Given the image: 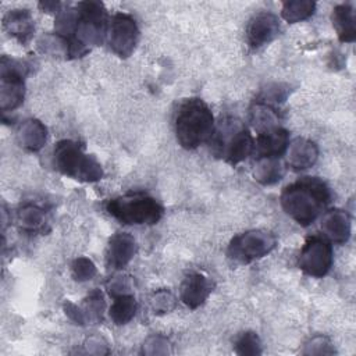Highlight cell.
I'll list each match as a JSON object with an SVG mask.
<instances>
[{
    "instance_id": "cell-28",
    "label": "cell",
    "mask_w": 356,
    "mask_h": 356,
    "mask_svg": "<svg viewBox=\"0 0 356 356\" xmlns=\"http://www.w3.org/2000/svg\"><path fill=\"white\" fill-rule=\"evenodd\" d=\"M71 274L75 281H88L96 275V266L90 259L81 256L72 261Z\"/></svg>"
},
{
    "instance_id": "cell-1",
    "label": "cell",
    "mask_w": 356,
    "mask_h": 356,
    "mask_svg": "<svg viewBox=\"0 0 356 356\" xmlns=\"http://www.w3.org/2000/svg\"><path fill=\"white\" fill-rule=\"evenodd\" d=\"M280 200L286 216L299 225L307 227L330 203L331 191L318 177H302L282 189Z\"/></svg>"
},
{
    "instance_id": "cell-22",
    "label": "cell",
    "mask_w": 356,
    "mask_h": 356,
    "mask_svg": "<svg viewBox=\"0 0 356 356\" xmlns=\"http://www.w3.org/2000/svg\"><path fill=\"white\" fill-rule=\"evenodd\" d=\"M136 309H138V303L135 296L131 293H121V295L113 296V303L110 306L108 314L114 321V324L122 325L129 323L134 318Z\"/></svg>"
},
{
    "instance_id": "cell-21",
    "label": "cell",
    "mask_w": 356,
    "mask_h": 356,
    "mask_svg": "<svg viewBox=\"0 0 356 356\" xmlns=\"http://www.w3.org/2000/svg\"><path fill=\"white\" fill-rule=\"evenodd\" d=\"M285 174V168L280 159H270L263 157L257 159L254 168H253V177L257 182L261 185H273L282 179Z\"/></svg>"
},
{
    "instance_id": "cell-5",
    "label": "cell",
    "mask_w": 356,
    "mask_h": 356,
    "mask_svg": "<svg viewBox=\"0 0 356 356\" xmlns=\"http://www.w3.org/2000/svg\"><path fill=\"white\" fill-rule=\"evenodd\" d=\"M106 211L125 225H153L163 217V206L145 192H129L106 203Z\"/></svg>"
},
{
    "instance_id": "cell-29",
    "label": "cell",
    "mask_w": 356,
    "mask_h": 356,
    "mask_svg": "<svg viewBox=\"0 0 356 356\" xmlns=\"http://www.w3.org/2000/svg\"><path fill=\"white\" fill-rule=\"evenodd\" d=\"M334 348L331 341L324 335H316L313 337L303 349L305 355H330L334 353Z\"/></svg>"
},
{
    "instance_id": "cell-9",
    "label": "cell",
    "mask_w": 356,
    "mask_h": 356,
    "mask_svg": "<svg viewBox=\"0 0 356 356\" xmlns=\"http://www.w3.org/2000/svg\"><path fill=\"white\" fill-rule=\"evenodd\" d=\"M332 246L328 239L320 235L307 236L298 257L299 268L314 278H323L332 267Z\"/></svg>"
},
{
    "instance_id": "cell-20",
    "label": "cell",
    "mask_w": 356,
    "mask_h": 356,
    "mask_svg": "<svg viewBox=\"0 0 356 356\" xmlns=\"http://www.w3.org/2000/svg\"><path fill=\"white\" fill-rule=\"evenodd\" d=\"M15 221L19 229L31 234L38 232L46 225V213L35 203H25L17 210Z\"/></svg>"
},
{
    "instance_id": "cell-3",
    "label": "cell",
    "mask_w": 356,
    "mask_h": 356,
    "mask_svg": "<svg viewBox=\"0 0 356 356\" xmlns=\"http://www.w3.org/2000/svg\"><path fill=\"white\" fill-rule=\"evenodd\" d=\"M76 19L70 43V58L85 56L92 46H99L107 38L108 15L102 1H79L75 6Z\"/></svg>"
},
{
    "instance_id": "cell-7",
    "label": "cell",
    "mask_w": 356,
    "mask_h": 356,
    "mask_svg": "<svg viewBox=\"0 0 356 356\" xmlns=\"http://www.w3.org/2000/svg\"><path fill=\"white\" fill-rule=\"evenodd\" d=\"M277 246V236L264 229H249L235 235L227 249L229 259L246 264L259 260L273 252Z\"/></svg>"
},
{
    "instance_id": "cell-18",
    "label": "cell",
    "mask_w": 356,
    "mask_h": 356,
    "mask_svg": "<svg viewBox=\"0 0 356 356\" xmlns=\"http://www.w3.org/2000/svg\"><path fill=\"white\" fill-rule=\"evenodd\" d=\"M17 139L25 150L38 152L47 140V128L36 118L25 120L17 131Z\"/></svg>"
},
{
    "instance_id": "cell-4",
    "label": "cell",
    "mask_w": 356,
    "mask_h": 356,
    "mask_svg": "<svg viewBox=\"0 0 356 356\" xmlns=\"http://www.w3.org/2000/svg\"><path fill=\"white\" fill-rule=\"evenodd\" d=\"M53 165L65 177L79 182H96L103 178L102 164L95 156L71 139H61L53 149Z\"/></svg>"
},
{
    "instance_id": "cell-17",
    "label": "cell",
    "mask_w": 356,
    "mask_h": 356,
    "mask_svg": "<svg viewBox=\"0 0 356 356\" xmlns=\"http://www.w3.org/2000/svg\"><path fill=\"white\" fill-rule=\"evenodd\" d=\"M317 159H318L317 145L313 140L306 138L293 139L285 150V161L295 171L313 167Z\"/></svg>"
},
{
    "instance_id": "cell-11",
    "label": "cell",
    "mask_w": 356,
    "mask_h": 356,
    "mask_svg": "<svg viewBox=\"0 0 356 356\" xmlns=\"http://www.w3.org/2000/svg\"><path fill=\"white\" fill-rule=\"evenodd\" d=\"M281 33V21L280 18L270 11H260L254 14L246 28V42L252 50H257Z\"/></svg>"
},
{
    "instance_id": "cell-23",
    "label": "cell",
    "mask_w": 356,
    "mask_h": 356,
    "mask_svg": "<svg viewBox=\"0 0 356 356\" xmlns=\"http://www.w3.org/2000/svg\"><path fill=\"white\" fill-rule=\"evenodd\" d=\"M280 115L274 106L256 100L250 108V124L257 132L278 127Z\"/></svg>"
},
{
    "instance_id": "cell-15",
    "label": "cell",
    "mask_w": 356,
    "mask_h": 356,
    "mask_svg": "<svg viewBox=\"0 0 356 356\" xmlns=\"http://www.w3.org/2000/svg\"><path fill=\"white\" fill-rule=\"evenodd\" d=\"M210 280L200 273L188 274L179 288V298L185 306L189 309H197L202 306L209 295L211 293Z\"/></svg>"
},
{
    "instance_id": "cell-14",
    "label": "cell",
    "mask_w": 356,
    "mask_h": 356,
    "mask_svg": "<svg viewBox=\"0 0 356 356\" xmlns=\"http://www.w3.org/2000/svg\"><path fill=\"white\" fill-rule=\"evenodd\" d=\"M320 228L325 239L342 245L350 238L352 218L346 210L330 209L323 214Z\"/></svg>"
},
{
    "instance_id": "cell-24",
    "label": "cell",
    "mask_w": 356,
    "mask_h": 356,
    "mask_svg": "<svg viewBox=\"0 0 356 356\" xmlns=\"http://www.w3.org/2000/svg\"><path fill=\"white\" fill-rule=\"evenodd\" d=\"M316 11V3L312 0H291L284 1L281 17L288 24H296L310 18Z\"/></svg>"
},
{
    "instance_id": "cell-25",
    "label": "cell",
    "mask_w": 356,
    "mask_h": 356,
    "mask_svg": "<svg viewBox=\"0 0 356 356\" xmlns=\"http://www.w3.org/2000/svg\"><path fill=\"white\" fill-rule=\"evenodd\" d=\"M235 353L242 356H254L261 353V342L256 332L245 331L241 332L234 342Z\"/></svg>"
},
{
    "instance_id": "cell-8",
    "label": "cell",
    "mask_w": 356,
    "mask_h": 356,
    "mask_svg": "<svg viewBox=\"0 0 356 356\" xmlns=\"http://www.w3.org/2000/svg\"><path fill=\"white\" fill-rule=\"evenodd\" d=\"M28 72V65L7 56L1 57L0 63V104L3 113L13 111L19 107L25 97L24 78Z\"/></svg>"
},
{
    "instance_id": "cell-19",
    "label": "cell",
    "mask_w": 356,
    "mask_h": 356,
    "mask_svg": "<svg viewBox=\"0 0 356 356\" xmlns=\"http://www.w3.org/2000/svg\"><path fill=\"white\" fill-rule=\"evenodd\" d=\"M331 19L339 42L342 43L355 42L356 22H355V10L350 3H342L335 6L331 14Z\"/></svg>"
},
{
    "instance_id": "cell-30",
    "label": "cell",
    "mask_w": 356,
    "mask_h": 356,
    "mask_svg": "<svg viewBox=\"0 0 356 356\" xmlns=\"http://www.w3.org/2000/svg\"><path fill=\"white\" fill-rule=\"evenodd\" d=\"M129 289V282H128V277H114L110 284H108V291L113 296L115 295H121V293H127L125 291Z\"/></svg>"
},
{
    "instance_id": "cell-13",
    "label": "cell",
    "mask_w": 356,
    "mask_h": 356,
    "mask_svg": "<svg viewBox=\"0 0 356 356\" xmlns=\"http://www.w3.org/2000/svg\"><path fill=\"white\" fill-rule=\"evenodd\" d=\"M136 252V241L128 232H115L110 236L106 249V266L108 270L124 268Z\"/></svg>"
},
{
    "instance_id": "cell-10",
    "label": "cell",
    "mask_w": 356,
    "mask_h": 356,
    "mask_svg": "<svg viewBox=\"0 0 356 356\" xmlns=\"http://www.w3.org/2000/svg\"><path fill=\"white\" fill-rule=\"evenodd\" d=\"M106 39L113 53L121 58H128L139 39V29L134 17L125 13L114 14L108 21Z\"/></svg>"
},
{
    "instance_id": "cell-27",
    "label": "cell",
    "mask_w": 356,
    "mask_h": 356,
    "mask_svg": "<svg viewBox=\"0 0 356 356\" xmlns=\"http://www.w3.org/2000/svg\"><path fill=\"white\" fill-rule=\"evenodd\" d=\"M177 299L168 289H159L150 298V307L154 314H165L175 309Z\"/></svg>"
},
{
    "instance_id": "cell-31",
    "label": "cell",
    "mask_w": 356,
    "mask_h": 356,
    "mask_svg": "<svg viewBox=\"0 0 356 356\" xmlns=\"http://www.w3.org/2000/svg\"><path fill=\"white\" fill-rule=\"evenodd\" d=\"M61 3L60 1H40L39 3V7L42 11H46V13H58L61 10Z\"/></svg>"
},
{
    "instance_id": "cell-2",
    "label": "cell",
    "mask_w": 356,
    "mask_h": 356,
    "mask_svg": "<svg viewBox=\"0 0 356 356\" xmlns=\"http://www.w3.org/2000/svg\"><path fill=\"white\" fill-rule=\"evenodd\" d=\"M174 128L178 143L186 150H193L211 139L216 129L214 115L202 99L191 97L178 106Z\"/></svg>"
},
{
    "instance_id": "cell-12",
    "label": "cell",
    "mask_w": 356,
    "mask_h": 356,
    "mask_svg": "<svg viewBox=\"0 0 356 356\" xmlns=\"http://www.w3.org/2000/svg\"><path fill=\"white\" fill-rule=\"evenodd\" d=\"M289 145V132L282 127H275L267 131L257 132L254 139V149L253 154L257 159L270 157V159H280L285 154V150Z\"/></svg>"
},
{
    "instance_id": "cell-6",
    "label": "cell",
    "mask_w": 356,
    "mask_h": 356,
    "mask_svg": "<svg viewBox=\"0 0 356 356\" xmlns=\"http://www.w3.org/2000/svg\"><path fill=\"white\" fill-rule=\"evenodd\" d=\"M213 153L231 165H236L253 154L254 138L250 131L238 120L228 118L214 129L211 136Z\"/></svg>"
},
{
    "instance_id": "cell-16",
    "label": "cell",
    "mask_w": 356,
    "mask_h": 356,
    "mask_svg": "<svg viewBox=\"0 0 356 356\" xmlns=\"http://www.w3.org/2000/svg\"><path fill=\"white\" fill-rule=\"evenodd\" d=\"M4 31L17 39L21 44H26L35 32V21L29 10L14 8L8 10L3 17Z\"/></svg>"
},
{
    "instance_id": "cell-26",
    "label": "cell",
    "mask_w": 356,
    "mask_h": 356,
    "mask_svg": "<svg viewBox=\"0 0 356 356\" xmlns=\"http://www.w3.org/2000/svg\"><path fill=\"white\" fill-rule=\"evenodd\" d=\"M103 309H104V300H103V295L99 289L92 291L88 298L83 302V307L82 314L85 317V321H99L102 320V314H103Z\"/></svg>"
}]
</instances>
